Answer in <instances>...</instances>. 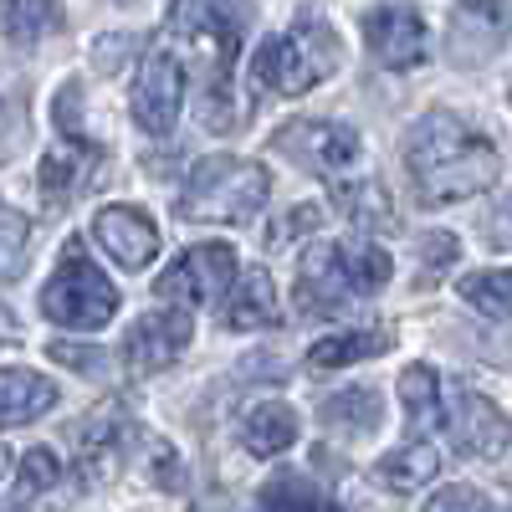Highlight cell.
Wrapping results in <instances>:
<instances>
[{"mask_svg":"<svg viewBox=\"0 0 512 512\" xmlns=\"http://www.w3.org/2000/svg\"><path fill=\"white\" fill-rule=\"evenodd\" d=\"M6 472H11V451L0 446V482H6Z\"/></svg>","mask_w":512,"mask_h":512,"instance_id":"obj_39","label":"cell"},{"mask_svg":"<svg viewBox=\"0 0 512 512\" xmlns=\"http://www.w3.org/2000/svg\"><path fill=\"white\" fill-rule=\"evenodd\" d=\"M93 164H98V139L93 144L62 139L57 149H47V159H41V200H47V205H67L82 185H88Z\"/></svg>","mask_w":512,"mask_h":512,"instance_id":"obj_18","label":"cell"},{"mask_svg":"<svg viewBox=\"0 0 512 512\" xmlns=\"http://www.w3.org/2000/svg\"><path fill=\"white\" fill-rule=\"evenodd\" d=\"M446 425H451V436L466 456L497 461V456L512 451V415L492 395L472 390V384H456L446 395Z\"/></svg>","mask_w":512,"mask_h":512,"instance_id":"obj_11","label":"cell"},{"mask_svg":"<svg viewBox=\"0 0 512 512\" xmlns=\"http://www.w3.org/2000/svg\"><path fill=\"white\" fill-rule=\"evenodd\" d=\"M236 277H241L236 246L231 241H200L159 272L154 292L164 303H180V308H221V297L231 292Z\"/></svg>","mask_w":512,"mask_h":512,"instance_id":"obj_7","label":"cell"},{"mask_svg":"<svg viewBox=\"0 0 512 512\" xmlns=\"http://www.w3.org/2000/svg\"><path fill=\"white\" fill-rule=\"evenodd\" d=\"M400 154H405V169L415 180L420 205H451V200H466V195H482L502 175V159H497L492 139H482L477 128L451 108L420 113L405 128Z\"/></svg>","mask_w":512,"mask_h":512,"instance_id":"obj_1","label":"cell"},{"mask_svg":"<svg viewBox=\"0 0 512 512\" xmlns=\"http://www.w3.org/2000/svg\"><path fill=\"white\" fill-rule=\"evenodd\" d=\"M333 210H338V216H344L354 231H364V236H390V231H400V216H395L390 190L374 185V180L333 185Z\"/></svg>","mask_w":512,"mask_h":512,"instance_id":"obj_19","label":"cell"},{"mask_svg":"<svg viewBox=\"0 0 512 512\" xmlns=\"http://www.w3.org/2000/svg\"><path fill=\"white\" fill-rule=\"evenodd\" d=\"M47 354H52L57 364L77 369L82 379H108V374H113V364L103 359V349H82V344H52Z\"/></svg>","mask_w":512,"mask_h":512,"instance_id":"obj_34","label":"cell"},{"mask_svg":"<svg viewBox=\"0 0 512 512\" xmlns=\"http://www.w3.org/2000/svg\"><path fill=\"white\" fill-rule=\"evenodd\" d=\"M93 236L123 272H144L159 256V226L139 205H103L93 216Z\"/></svg>","mask_w":512,"mask_h":512,"instance_id":"obj_15","label":"cell"},{"mask_svg":"<svg viewBox=\"0 0 512 512\" xmlns=\"http://www.w3.org/2000/svg\"><path fill=\"white\" fill-rule=\"evenodd\" d=\"M256 507L262 512H333L328 492L308 472H272L262 492H256Z\"/></svg>","mask_w":512,"mask_h":512,"instance_id":"obj_25","label":"cell"},{"mask_svg":"<svg viewBox=\"0 0 512 512\" xmlns=\"http://www.w3.org/2000/svg\"><path fill=\"white\" fill-rule=\"evenodd\" d=\"M144 451H149V472H154V482L169 487V492H180V487H185V461L169 451L159 436H149V431H144Z\"/></svg>","mask_w":512,"mask_h":512,"instance_id":"obj_33","label":"cell"},{"mask_svg":"<svg viewBox=\"0 0 512 512\" xmlns=\"http://www.w3.org/2000/svg\"><path fill=\"white\" fill-rule=\"evenodd\" d=\"M26 251H31V221L26 216H0V282L16 277L21 262H26Z\"/></svg>","mask_w":512,"mask_h":512,"instance_id":"obj_31","label":"cell"},{"mask_svg":"<svg viewBox=\"0 0 512 512\" xmlns=\"http://www.w3.org/2000/svg\"><path fill=\"white\" fill-rule=\"evenodd\" d=\"M364 47L379 67L410 72L431 57V31H425L420 11H410V6H374L364 16Z\"/></svg>","mask_w":512,"mask_h":512,"instance_id":"obj_13","label":"cell"},{"mask_svg":"<svg viewBox=\"0 0 512 512\" xmlns=\"http://www.w3.org/2000/svg\"><path fill=\"white\" fill-rule=\"evenodd\" d=\"M456 256H461V241L451 231H425L415 241V262H420V287H436L451 267H456Z\"/></svg>","mask_w":512,"mask_h":512,"instance_id":"obj_28","label":"cell"},{"mask_svg":"<svg viewBox=\"0 0 512 512\" xmlns=\"http://www.w3.org/2000/svg\"><path fill=\"white\" fill-rule=\"evenodd\" d=\"M297 441V410L282 400H256L241 415V446L251 456H282Z\"/></svg>","mask_w":512,"mask_h":512,"instance_id":"obj_22","label":"cell"},{"mask_svg":"<svg viewBox=\"0 0 512 512\" xmlns=\"http://www.w3.org/2000/svg\"><path fill=\"white\" fill-rule=\"evenodd\" d=\"M436 472H441V451L431 441H405L400 451L374 461V482L384 492H420Z\"/></svg>","mask_w":512,"mask_h":512,"instance_id":"obj_23","label":"cell"},{"mask_svg":"<svg viewBox=\"0 0 512 512\" xmlns=\"http://www.w3.org/2000/svg\"><path fill=\"white\" fill-rule=\"evenodd\" d=\"M0 344H21V323L6 303H0Z\"/></svg>","mask_w":512,"mask_h":512,"instance_id":"obj_38","label":"cell"},{"mask_svg":"<svg viewBox=\"0 0 512 512\" xmlns=\"http://www.w3.org/2000/svg\"><path fill=\"white\" fill-rule=\"evenodd\" d=\"M318 420L328 425V431H344V436H369L379 431L384 420V400L379 390H369V384H349V390H338L318 405Z\"/></svg>","mask_w":512,"mask_h":512,"instance_id":"obj_24","label":"cell"},{"mask_svg":"<svg viewBox=\"0 0 512 512\" xmlns=\"http://www.w3.org/2000/svg\"><path fill=\"white\" fill-rule=\"evenodd\" d=\"M169 36L180 41L185 67L205 72L200 123L210 134L236 128L231 67H236V52H241V0H175V6H169Z\"/></svg>","mask_w":512,"mask_h":512,"instance_id":"obj_2","label":"cell"},{"mask_svg":"<svg viewBox=\"0 0 512 512\" xmlns=\"http://www.w3.org/2000/svg\"><path fill=\"white\" fill-rule=\"evenodd\" d=\"M118 6H128V0H118Z\"/></svg>","mask_w":512,"mask_h":512,"instance_id":"obj_40","label":"cell"},{"mask_svg":"<svg viewBox=\"0 0 512 512\" xmlns=\"http://www.w3.org/2000/svg\"><path fill=\"white\" fill-rule=\"evenodd\" d=\"M461 303H472L487 318H512V267H487V272H466L456 282Z\"/></svg>","mask_w":512,"mask_h":512,"instance_id":"obj_27","label":"cell"},{"mask_svg":"<svg viewBox=\"0 0 512 512\" xmlns=\"http://www.w3.org/2000/svg\"><path fill=\"white\" fill-rule=\"evenodd\" d=\"M272 195L267 164L241 159V154H210L190 169V180L175 200V210L195 226H236L251 221Z\"/></svg>","mask_w":512,"mask_h":512,"instance_id":"obj_5","label":"cell"},{"mask_svg":"<svg viewBox=\"0 0 512 512\" xmlns=\"http://www.w3.org/2000/svg\"><path fill=\"white\" fill-rule=\"evenodd\" d=\"M400 405H405V431H410V441H425L436 425H446L441 374H436L431 364H410V369L400 374Z\"/></svg>","mask_w":512,"mask_h":512,"instance_id":"obj_20","label":"cell"},{"mask_svg":"<svg viewBox=\"0 0 512 512\" xmlns=\"http://www.w3.org/2000/svg\"><path fill=\"white\" fill-rule=\"evenodd\" d=\"M487 241L492 246H512V200L502 210H492V221H487Z\"/></svg>","mask_w":512,"mask_h":512,"instance_id":"obj_37","label":"cell"},{"mask_svg":"<svg viewBox=\"0 0 512 512\" xmlns=\"http://www.w3.org/2000/svg\"><path fill=\"white\" fill-rule=\"evenodd\" d=\"M128 52H139V36H128V31H113V36H98V41H93V62H98L103 72H118Z\"/></svg>","mask_w":512,"mask_h":512,"instance_id":"obj_36","label":"cell"},{"mask_svg":"<svg viewBox=\"0 0 512 512\" xmlns=\"http://www.w3.org/2000/svg\"><path fill=\"white\" fill-rule=\"evenodd\" d=\"M26 134V82L0 67V154Z\"/></svg>","mask_w":512,"mask_h":512,"instance_id":"obj_29","label":"cell"},{"mask_svg":"<svg viewBox=\"0 0 512 512\" xmlns=\"http://www.w3.org/2000/svg\"><path fill=\"white\" fill-rule=\"evenodd\" d=\"M425 512H492V497H487L482 487L451 482V487H441L436 497H425Z\"/></svg>","mask_w":512,"mask_h":512,"instance_id":"obj_32","label":"cell"},{"mask_svg":"<svg viewBox=\"0 0 512 512\" xmlns=\"http://www.w3.org/2000/svg\"><path fill=\"white\" fill-rule=\"evenodd\" d=\"M195 338L190 308H169V313H144L134 328L123 333V369L128 374H159L169 369Z\"/></svg>","mask_w":512,"mask_h":512,"instance_id":"obj_14","label":"cell"},{"mask_svg":"<svg viewBox=\"0 0 512 512\" xmlns=\"http://www.w3.org/2000/svg\"><path fill=\"white\" fill-rule=\"evenodd\" d=\"M67 26L62 0H0V41L11 47H36Z\"/></svg>","mask_w":512,"mask_h":512,"instance_id":"obj_21","label":"cell"},{"mask_svg":"<svg viewBox=\"0 0 512 512\" xmlns=\"http://www.w3.org/2000/svg\"><path fill=\"white\" fill-rule=\"evenodd\" d=\"M272 149L292 164L313 169V175H338V169H349L359 159V128L338 118H287L272 134Z\"/></svg>","mask_w":512,"mask_h":512,"instance_id":"obj_9","label":"cell"},{"mask_svg":"<svg viewBox=\"0 0 512 512\" xmlns=\"http://www.w3.org/2000/svg\"><path fill=\"white\" fill-rule=\"evenodd\" d=\"M318 226H323V205L303 200V205L282 210V216L267 226V246H272V251H277V246H292L297 236H308V231H318Z\"/></svg>","mask_w":512,"mask_h":512,"instance_id":"obj_30","label":"cell"},{"mask_svg":"<svg viewBox=\"0 0 512 512\" xmlns=\"http://www.w3.org/2000/svg\"><path fill=\"white\" fill-rule=\"evenodd\" d=\"M47 487H57V456L36 446V451L21 456V492L31 497V492H47Z\"/></svg>","mask_w":512,"mask_h":512,"instance_id":"obj_35","label":"cell"},{"mask_svg":"<svg viewBox=\"0 0 512 512\" xmlns=\"http://www.w3.org/2000/svg\"><path fill=\"white\" fill-rule=\"evenodd\" d=\"M390 251L374 236H344V241H318L303 256V272H297V308L308 318H328L344 303L374 297L390 287Z\"/></svg>","mask_w":512,"mask_h":512,"instance_id":"obj_3","label":"cell"},{"mask_svg":"<svg viewBox=\"0 0 512 512\" xmlns=\"http://www.w3.org/2000/svg\"><path fill=\"white\" fill-rule=\"evenodd\" d=\"M144 446V431L118 400H108L103 410H93L88 420L77 425V472L82 477H113L118 466L128 461V451Z\"/></svg>","mask_w":512,"mask_h":512,"instance_id":"obj_12","label":"cell"},{"mask_svg":"<svg viewBox=\"0 0 512 512\" xmlns=\"http://www.w3.org/2000/svg\"><path fill=\"white\" fill-rule=\"evenodd\" d=\"M390 349V328H344V333H328L308 349V364L313 369H344V364H359L369 354H384Z\"/></svg>","mask_w":512,"mask_h":512,"instance_id":"obj_26","label":"cell"},{"mask_svg":"<svg viewBox=\"0 0 512 512\" xmlns=\"http://www.w3.org/2000/svg\"><path fill=\"white\" fill-rule=\"evenodd\" d=\"M185 82H190V67L175 47H149L144 62H139V77H134V93H128V113L144 134L164 139L169 128L180 123V103H185Z\"/></svg>","mask_w":512,"mask_h":512,"instance_id":"obj_8","label":"cell"},{"mask_svg":"<svg viewBox=\"0 0 512 512\" xmlns=\"http://www.w3.org/2000/svg\"><path fill=\"white\" fill-rule=\"evenodd\" d=\"M113 313H118V287L72 241L52 282L41 287V318L57 328H72V333H98L103 323H113Z\"/></svg>","mask_w":512,"mask_h":512,"instance_id":"obj_6","label":"cell"},{"mask_svg":"<svg viewBox=\"0 0 512 512\" xmlns=\"http://www.w3.org/2000/svg\"><path fill=\"white\" fill-rule=\"evenodd\" d=\"M512 36L507 0H456L446 21V57L451 67H487Z\"/></svg>","mask_w":512,"mask_h":512,"instance_id":"obj_10","label":"cell"},{"mask_svg":"<svg viewBox=\"0 0 512 512\" xmlns=\"http://www.w3.org/2000/svg\"><path fill=\"white\" fill-rule=\"evenodd\" d=\"M221 323L236 328V333H256V328H277L282 323L277 287H272V277L262 267H241V277L221 297Z\"/></svg>","mask_w":512,"mask_h":512,"instance_id":"obj_16","label":"cell"},{"mask_svg":"<svg viewBox=\"0 0 512 512\" xmlns=\"http://www.w3.org/2000/svg\"><path fill=\"white\" fill-rule=\"evenodd\" d=\"M57 405V384L36 369H0V431L6 425H31Z\"/></svg>","mask_w":512,"mask_h":512,"instance_id":"obj_17","label":"cell"},{"mask_svg":"<svg viewBox=\"0 0 512 512\" xmlns=\"http://www.w3.org/2000/svg\"><path fill=\"white\" fill-rule=\"evenodd\" d=\"M344 67V41L318 11H297V21L277 36H262L251 52V88L256 93H282L303 98Z\"/></svg>","mask_w":512,"mask_h":512,"instance_id":"obj_4","label":"cell"}]
</instances>
